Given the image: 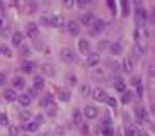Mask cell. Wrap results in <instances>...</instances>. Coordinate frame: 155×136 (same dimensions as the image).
<instances>
[{
	"mask_svg": "<svg viewBox=\"0 0 155 136\" xmlns=\"http://www.w3.org/2000/svg\"><path fill=\"white\" fill-rule=\"evenodd\" d=\"M92 24H94V31H96V32L104 31V29H106V22H104V21H94Z\"/></svg>",
	"mask_w": 155,
	"mask_h": 136,
	"instance_id": "18",
	"label": "cell"
},
{
	"mask_svg": "<svg viewBox=\"0 0 155 136\" xmlns=\"http://www.w3.org/2000/svg\"><path fill=\"white\" fill-rule=\"evenodd\" d=\"M19 133H21V129H19V126H15V124H12V126H9V136H19Z\"/></svg>",
	"mask_w": 155,
	"mask_h": 136,
	"instance_id": "27",
	"label": "cell"
},
{
	"mask_svg": "<svg viewBox=\"0 0 155 136\" xmlns=\"http://www.w3.org/2000/svg\"><path fill=\"white\" fill-rule=\"evenodd\" d=\"M107 5H109V9L113 10V12H116V4H114V2H111V0H109V2H107Z\"/></svg>",
	"mask_w": 155,
	"mask_h": 136,
	"instance_id": "43",
	"label": "cell"
},
{
	"mask_svg": "<svg viewBox=\"0 0 155 136\" xmlns=\"http://www.w3.org/2000/svg\"><path fill=\"white\" fill-rule=\"evenodd\" d=\"M0 126H9V118L5 112H0Z\"/></svg>",
	"mask_w": 155,
	"mask_h": 136,
	"instance_id": "29",
	"label": "cell"
},
{
	"mask_svg": "<svg viewBox=\"0 0 155 136\" xmlns=\"http://www.w3.org/2000/svg\"><path fill=\"white\" fill-rule=\"evenodd\" d=\"M97 109L94 107V105H85L84 107V116H85L87 119H96L97 118Z\"/></svg>",
	"mask_w": 155,
	"mask_h": 136,
	"instance_id": "2",
	"label": "cell"
},
{
	"mask_svg": "<svg viewBox=\"0 0 155 136\" xmlns=\"http://www.w3.org/2000/svg\"><path fill=\"white\" fill-rule=\"evenodd\" d=\"M19 119H21V121H31V112H29V111L21 112L19 114Z\"/></svg>",
	"mask_w": 155,
	"mask_h": 136,
	"instance_id": "30",
	"label": "cell"
},
{
	"mask_svg": "<svg viewBox=\"0 0 155 136\" xmlns=\"http://www.w3.org/2000/svg\"><path fill=\"white\" fill-rule=\"evenodd\" d=\"M2 24H4V22H2V19H0V27H2Z\"/></svg>",
	"mask_w": 155,
	"mask_h": 136,
	"instance_id": "50",
	"label": "cell"
},
{
	"mask_svg": "<svg viewBox=\"0 0 155 136\" xmlns=\"http://www.w3.org/2000/svg\"><path fill=\"white\" fill-rule=\"evenodd\" d=\"M26 32H28L29 37H36L38 36V26L34 22H28V26H26Z\"/></svg>",
	"mask_w": 155,
	"mask_h": 136,
	"instance_id": "7",
	"label": "cell"
},
{
	"mask_svg": "<svg viewBox=\"0 0 155 136\" xmlns=\"http://www.w3.org/2000/svg\"><path fill=\"white\" fill-rule=\"evenodd\" d=\"M12 83H14L15 89H22V87H24V78L22 77H14Z\"/></svg>",
	"mask_w": 155,
	"mask_h": 136,
	"instance_id": "23",
	"label": "cell"
},
{
	"mask_svg": "<svg viewBox=\"0 0 155 136\" xmlns=\"http://www.w3.org/2000/svg\"><path fill=\"white\" fill-rule=\"evenodd\" d=\"M78 50H80L82 54H89V51H91V43L87 39H80L78 41Z\"/></svg>",
	"mask_w": 155,
	"mask_h": 136,
	"instance_id": "6",
	"label": "cell"
},
{
	"mask_svg": "<svg viewBox=\"0 0 155 136\" xmlns=\"http://www.w3.org/2000/svg\"><path fill=\"white\" fill-rule=\"evenodd\" d=\"M39 136H51L50 133H43V134H39Z\"/></svg>",
	"mask_w": 155,
	"mask_h": 136,
	"instance_id": "49",
	"label": "cell"
},
{
	"mask_svg": "<svg viewBox=\"0 0 155 136\" xmlns=\"http://www.w3.org/2000/svg\"><path fill=\"white\" fill-rule=\"evenodd\" d=\"M41 24L43 26H51V17L50 15H41Z\"/></svg>",
	"mask_w": 155,
	"mask_h": 136,
	"instance_id": "33",
	"label": "cell"
},
{
	"mask_svg": "<svg viewBox=\"0 0 155 136\" xmlns=\"http://www.w3.org/2000/svg\"><path fill=\"white\" fill-rule=\"evenodd\" d=\"M0 53L4 54V56H7V58H10V56H12V51H10V48L9 46H0Z\"/></svg>",
	"mask_w": 155,
	"mask_h": 136,
	"instance_id": "26",
	"label": "cell"
},
{
	"mask_svg": "<svg viewBox=\"0 0 155 136\" xmlns=\"http://www.w3.org/2000/svg\"><path fill=\"white\" fill-rule=\"evenodd\" d=\"M58 95H60V99L63 100V102H68L70 100V90H67V89H60Z\"/></svg>",
	"mask_w": 155,
	"mask_h": 136,
	"instance_id": "16",
	"label": "cell"
},
{
	"mask_svg": "<svg viewBox=\"0 0 155 136\" xmlns=\"http://www.w3.org/2000/svg\"><path fill=\"white\" fill-rule=\"evenodd\" d=\"M121 7H123V12H124V15H128V10H130V5H128L126 2H123V4H121Z\"/></svg>",
	"mask_w": 155,
	"mask_h": 136,
	"instance_id": "41",
	"label": "cell"
},
{
	"mask_svg": "<svg viewBox=\"0 0 155 136\" xmlns=\"http://www.w3.org/2000/svg\"><path fill=\"white\" fill-rule=\"evenodd\" d=\"M124 133H126V136H138V134H140L135 126H126V131H124Z\"/></svg>",
	"mask_w": 155,
	"mask_h": 136,
	"instance_id": "24",
	"label": "cell"
},
{
	"mask_svg": "<svg viewBox=\"0 0 155 136\" xmlns=\"http://www.w3.org/2000/svg\"><path fill=\"white\" fill-rule=\"evenodd\" d=\"M106 100H107V104H109V105H111V107H113V109H116V105H118V100L114 99V97H107V99H106Z\"/></svg>",
	"mask_w": 155,
	"mask_h": 136,
	"instance_id": "37",
	"label": "cell"
},
{
	"mask_svg": "<svg viewBox=\"0 0 155 136\" xmlns=\"http://www.w3.org/2000/svg\"><path fill=\"white\" fill-rule=\"evenodd\" d=\"M121 51H123L121 43H118V41H116V43H113V44H111V53H113V54H121Z\"/></svg>",
	"mask_w": 155,
	"mask_h": 136,
	"instance_id": "15",
	"label": "cell"
},
{
	"mask_svg": "<svg viewBox=\"0 0 155 136\" xmlns=\"http://www.w3.org/2000/svg\"><path fill=\"white\" fill-rule=\"evenodd\" d=\"M94 78H96V80H102V78H104V72H102L101 68H97L96 72H94Z\"/></svg>",
	"mask_w": 155,
	"mask_h": 136,
	"instance_id": "31",
	"label": "cell"
},
{
	"mask_svg": "<svg viewBox=\"0 0 155 136\" xmlns=\"http://www.w3.org/2000/svg\"><path fill=\"white\" fill-rule=\"evenodd\" d=\"M72 121H73V124H80V121H82V114H80V111H78V109H73Z\"/></svg>",
	"mask_w": 155,
	"mask_h": 136,
	"instance_id": "13",
	"label": "cell"
},
{
	"mask_svg": "<svg viewBox=\"0 0 155 136\" xmlns=\"http://www.w3.org/2000/svg\"><path fill=\"white\" fill-rule=\"evenodd\" d=\"M133 83H135V85H137V92H138V95H143V85H141L140 83V80H138V78H133Z\"/></svg>",
	"mask_w": 155,
	"mask_h": 136,
	"instance_id": "28",
	"label": "cell"
},
{
	"mask_svg": "<svg viewBox=\"0 0 155 136\" xmlns=\"http://www.w3.org/2000/svg\"><path fill=\"white\" fill-rule=\"evenodd\" d=\"M5 83V73H0V85Z\"/></svg>",
	"mask_w": 155,
	"mask_h": 136,
	"instance_id": "45",
	"label": "cell"
},
{
	"mask_svg": "<svg viewBox=\"0 0 155 136\" xmlns=\"http://www.w3.org/2000/svg\"><path fill=\"white\" fill-rule=\"evenodd\" d=\"M31 97H29L28 94H21L19 95V102H21V105H24V107H28L29 104H31Z\"/></svg>",
	"mask_w": 155,
	"mask_h": 136,
	"instance_id": "12",
	"label": "cell"
},
{
	"mask_svg": "<svg viewBox=\"0 0 155 136\" xmlns=\"http://www.w3.org/2000/svg\"><path fill=\"white\" fill-rule=\"evenodd\" d=\"M148 75H150V77H153V65H150V66H148Z\"/></svg>",
	"mask_w": 155,
	"mask_h": 136,
	"instance_id": "47",
	"label": "cell"
},
{
	"mask_svg": "<svg viewBox=\"0 0 155 136\" xmlns=\"http://www.w3.org/2000/svg\"><path fill=\"white\" fill-rule=\"evenodd\" d=\"M135 114H137V119L138 121H145L147 119V112H145V109L143 107H137V111H135Z\"/></svg>",
	"mask_w": 155,
	"mask_h": 136,
	"instance_id": "14",
	"label": "cell"
},
{
	"mask_svg": "<svg viewBox=\"0 0 155 136\" xmlns=\"http://www.w3.org/2000/svg\"><path fill=\"white\" fill-rule=\"evenodd\" d=\"M43 73L48 75V77H55V70H53L51 65H45V66H43Z\"/></svg>",
	"mask_w": 155,
	"mask_h": 136,
	"instance_id": "21",
	"label": "cell"
},
{
	"mask_svg": "<svg viewBox=\"0 0 155 136\" xmlns=\"http://www.w3.org/2000/svg\"><path fill=\"white\" fill-rule=\"evenodd\" d=\"M65 7H68V9H70V7H73V2H72V0H67V2H65Z\"/></svg>",
	"mask_w": 155,
	"mask_h": 136,
	"instance_id": "46",
	"label": "cell"
},
{
	"mask_svg": "<svg viewBox=\"0 0 155 136\" xmlns=\"http://www.w3.org/2000/svg\"><path fill=\"white\" fill-rule=\"evenodd\" d=\"M131 100V92H123V99H121V102L123 104H128Z\"/></svg>",
	"mask_w": 155,
	"mask_h": 136,
	"instance_id": "32",
	"label": "cell"
},
{
	"mask_svg": "<svg viewBox=\"0 0 155 136\" xmlns=\"http://www.w3.org/2000/svg\"><path fill=\"white\" fill-rule=\"evenodd\" d=\"M102 134H104V136H113V134H114L113 128H111V126H107V128H102Z\"/></svg>",
	"mask_w": 155,
	"mask_h": 136,
	"instance_id": "34",
	"label": "cell"
},
{
	"mask_svg": "<svg viewBox=\"0 0 155 136\" xmlns=\"http://www.w3.org/2000/svg\"><path fill=\"white\" fill-rule=\"evenodd\" d=\"M32 121H34V122L38 124V126H39V124H43V122H45V116H43V114H38V116H36L34 119H32Z\"/></svg>",
	"mask_w": 155,
	"mask_h": 136,
	"instance_id": "36",
	"label": "cell"
},
{
	"mask_svg": "<svg viewBox=\"0 0 155 136\" xmlns=\"http://www.w3.org/2000/svg\"><path fill=\"white\" fill-rule=\"evenodd\" d=\"M138 136H150L148 133H141V134H138Z\"/></svg>",
	"mask_w": 155,
	"mask_h": 136,
	"instance_id": "48",
	"label": "cell"
},
{
	"mask_svg": "<svg viewBox=\"0 0 155 136\" xmlns=\"http://www.w3.org/2000/svg\"><path fill=\"white\" fill-rule=\"evenodd\" d=\"M22 70L26 73H31L32 70H34V63H31V61H24V63H22Z\"/></svg>",
	"mask_w": 155,
	"mask_h": 136,
	"instance_id": "25",
	"label": "cell"
},
{
	"mask_svg": "<svg viewBox=\"0 0 155 136\" xmlns=\"http://www.w3.org/2000/svg\"><path fill=\"white\" fill-rule=\"evenodd\" d=\"M114 87H116V90H118V92H126V85H124V82L121 80V78H118V80H116Z\"/></svg>",
	"mask_w": 155,
	"mask_h": 136,
	"instance_id": "19",
	"label": "cell"
},
{
	"mask_svg": "<svg viewBox=\"0 0 155 136\" xmlns=\"http://www.w3.org/2000/svg\"><path fill=\"white\" fill-rule=\"evenodd\" d=\"M82 22L87 24V26H89V24H92V22H94V14H92V12L84 14V15H82Z\"/></svg>",
	"mask_w": 155,
	"mask_h": 136,
	"instance_id": "17",
	"label": "cell"
},
{
	"mask_svg": "<svg viewBox=\"0 0 155 136\" xmlns=\"http://www.w3.org/2000/svg\"><path fill=\"white\" fill-rule=\"evenodd\" d=\"M92 97H94V100H97V102H102V100L107 99L106 92L102 90L101 87H97V89H94V90H92Z\"/></svg>",
	"mask_w": 155,
	"mask_h": 136,
	"instance_id": "3",
	"label": "cell"
},
{
	"mask_svg": "<svg viewBox=\"0 0 155 136\" xmlns=\"http://www.w3.org/2000/svg\"><path fill=\"white\" fill-rule=\"evenodd\" d=\"M65 21L61 15H55V17H51V27H63Z\"/></svg>",
	"mask_w": 155,
	"mask_h": 136,
	"instance_id": "9",
	"label": "cell"
},
{
	"mask_svg": "<svg viewBox=\"0 0 155 136\" xmlns=\"http://www.w3.org/2000/svg\"><path fill=\"white\" fill-rule=\"evenodd\" d=\"M60 56H61V60H65V61H68V63H72V61H75V53H73V50H70V48H63V50L60 51Z\"/></svg>",
	"mask_w": 155,
	"mask_h": 136,
	"instance_id": "1",
	"label": "cell"
},
{
	"mask_svg": "<svg viewBox=\"0 0 155 136\" xmlns=\"http://www.w3.org/2000/svg\"><path fill=\"white\" fill-rule=\"evenodd\" d=\"M67 82L70 85H77V77L75 75H67Z\"/></svg>",
	"mask_w": 155,
	"mask_h": 136,
	"instance_id": "35",
	"label": "cell"
},
{
	"mask_svg": "<svg viewBox=\"0 0 155 136\" xmlns=\"http://www.w3.org/2000/svg\"><path fill=\"white\" fill-rule=\"evenodd\" d=\"M99 61H101V58H99L97 53H89L87 54V66H97Z\"/></svg>",
	"mask_w": 155,
	"mask_h": 136,
	"instance_id": "5",
	"label": "cell"
},
{
	"mask_svg": "<svg viewBox=\"0 0 155 136\" xmlns=\"http://www.w3.org/2000/svg\"><path fill=\"white\" fill-rule=\"evenodd\" d=\"M143 19V21H145V19H147V10L145 9H138V19Z\"/></svg>",
	"mask_w": 155,
	"mask_h": 136,
	"instance_id": "39",
	"label": "cell"
},
{
	"mask_svg": "<svg viewBox=\"0 0 155 136\" xmlns=\"http://www.w3.org/2000/svg\"><path fill=\"white\" fill-rule=\"evenodd\" d=\"M4 97H5V100H15L17 99V94H15L14 89H5Z\"/></svg>",
	"mask_w": 155,
	"mask_h": 136,
	"instance_id": "10",
	"label": "cell"
},
{
	"mask_svg": "<svg viewBox=\"0 0 155 136\" xmlns=\"http://www.w3.org/2000/svg\"><path fill=\"white\" fill-rule=\"evenodd\" d=\"M38 128H39V126H38V124H36L34 121H32V119H31V121H28V124H26V129H28L29 133H34V131H38Z\"/></svg>",
	"mask_w": 155,
	"mask_h": 136,
	"instance_id": "22",
	"label": "cell"
},
{
	"mask_svg": "<svg viewBox=\"0 0 155 136\" xmlns=\"http://www.w3.org/2000/svg\"><path fill=\"white\" fill-rule=\"evenodd\" d=\"M22 43H24V34L22 32H14L12 34V44L14 46H22Z\"/></svg>",
	"mask_w": 155,
	"mask_h": 136,
	"instance_id": "8",
	"label": "cell"
},
{
	"mask_svg": "<svg viewBox=\"0 0 155 136\" xmlns=\"http://www.w3.org/2000/svg\"><path fill=\"white\" fill-rule=\"evenodd\" d=\"M87 5H89V0H78V7H82V9H85Z\"/></svg>",
	"mask_w": 155,
	"mask_h": 136,
	"instance_id": "40",
	"label": "cell"
},
{
	"mask_svg": "<svg viewBox=\"0 0 155 136\" xmlns=\"http://www.w3.org/2000/svg\"><path fill=\"white\" fill-rule=\"evenodd\" d=\"M80 90H82V95H87V94H89V85H82Z\"/></svg>",
	"mask_w": 155,
	"mask_h": 136,
	"instance_id": "42",
	"label": "cell"
},
{
	"mask_svg": "<svg viewBox=\"0 0 155 136\" xmlns=\"http://www.w3.org/2000/svg\"><path fill=\"white\" fill-rule=\"evenodd\" d=\"M28 95L31 97V99H34V97H36V90H34V89H31V90L28 92Z\"/></svg>",
	"mask_w": 155,
	"mask_h": 136,
	"instance_id": "44",
	"label": "cell"
},
{
	"mask_svg": "<svg viewBox=\"0 0 155 136\" xmlns=\"http://www.w3.org/2000/svg\"><path fill=\"white\" fill-rule=\"evenodd\" d=\"M46 109L50 111V114H51V116H55V114H56V105L53 104V102H51V104H48V105H46Z\"/></svg>",
	"mask_w": 155,
	"mask_h": 136,
	"instance_id": "38",
	"label": "cell"
},
{
	"mask_svg": "<svg viewBox=\"0 0 155 136\" xmlns=\"http://www.w3.org/2000/svg\"><path fill=\"white\" fill-rule=\"evenodd\" d=\"M67 29H68V32L72 36H78V34H80V26H78V22H75V21H70V22L67 24Z\"/></svg>",
	"mask_w": 155,
	"mask_h": 136,
	"instance_id": "4",
	"label": "cell"
},
{
	"mask_svg": "<svg viewBox=\"0 0 155 136\" xmlns=\"http://www.w3.org/2000/svg\"><path fill=\"white\" fill-rule=\"evenodd\" d=\"M45 87V80H43V77H36L34 78V90H39V89H43Z\"/></svg>",
	"mask_w": 155,
	"mask_h": 136,
	"instance_id": "20",
	"label": "cell"
},
{
	"mask_svg": "<svg viewBox=\"0 0 155 136\" xmlns=\"http://www.w3.org/2000/svg\"><path fill=\"white\" fill-rule=\"evenodd\" d=\"M123 70L126 73H131L133 72V60H130V58H124L123 60Z\"/></svg>",
	"mask_w": 155,
	"mask_h": 136,
	"instance_id": "11",
	"label": "cell"
}]
</instances>
